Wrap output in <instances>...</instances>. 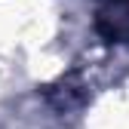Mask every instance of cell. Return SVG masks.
<instances>
[{"instance_id": "6da1fadb", "label": "cell", "mask_w": 129, "mask_h": 129, "mask_svg": "<svg viewBox=\"0 0 129 129\" xmlns=\"http://www.w3.org/2000/svg\"><path fill=\"white\" fill-rule=\"evenodd\" d=\"M95 28L105 40L129 46V0H102Z\"/></svg>"}]
</instances>
